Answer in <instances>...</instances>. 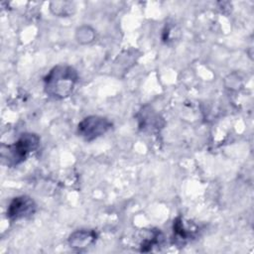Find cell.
<instances>
[{"label": "cell", "instance_id": "cell-5", "mask_svg": "<svg viewBox=\"0 0 254 254\" xmlns=\"http://www.w3.org/2000/svg\"><path fill=\"white\" fill-rule=\"evenodd\" d=\"M97 233L92 229H78L73 231L68 237V245L77 250L87 248L95 243Z\"/></svg>", "mask_w": 254, "mask_h": 254}, {"label": "cell", "instance_id": "cell-4", "mask_svg": "<svg viewBox=\"0 0 254 254\" xmlns=\"http://www.w3.org/2000/svg\"><path fill=\"white\" fill-rule=\"evenodd\" d=\"M37 211L36 201L29 195L23 194L14 197L7 208V218L12 221L26 219L35 214Z\"/></svg>", "mask_w": 254, "mask_h": 254}, {"label": "cell", "instance_id": "cell-3", "mask_svg": "<svg viewBox=\"0 0 254 254\" xmlns=\"http://www.w3.org/2000/svg\"><path fill=\"white\" fill-rule=\"evenodd\" d=\"M112 126V122L106 117L89 115L78 123L77 134L85 141L90 142L107 133Z\"/></svg>", "mask_w": 254, "mask_h": 254}, {"label": "cell", "instance_id": "cell-6", "mask_svg": "<svg viewBox=\"0 0 254 254\" xmlns=\"http://www.w3.org/2000/svg\"><path fill=\"white\" fill-rule=\"evenodd\" d=\"M173 232H174V243L179 245H184L187 241L191 239L194 236V230H191L188 227L184 218L178 216L173 223Z\"/></svg>", "mask_w": 254, "mask_h": 254}, {"label": "cell", "instance_id": "cell-9", "mask_svg": "<svg viewBox=\"0 0 254 254\" xmlns=\"http://www.w3.org/2000/svg\"><path fill=\"white\" fill-rule=\"evenodd\" d=\"M151 236L143 240L141 243V252H149L151 251L154 247L160 246L164 242V235L163 233L158 230V229H153L150 230Z\"/></svg>", "mask_w": 254, "mask_h": 254}, {"label": "cell", "instance_id": "cell-7", "mask_svg": "<svg viewBox=\"0 0 254 254\" xmlns=\"http://www.w3.org/2000/svg\"><path fill=\"white\" fill-rule=\"evenodd\" d=\"M138 121L139 127L145 131L150 128H158L160 126L161 119L159 118V115L154 113L151 109L146 110V108H143L138 115Z\"/></svg>", "mask_w": 254, "mask_h": 254}, {"label": "cell", "instance_id": "cell-10", "mask_svg": "<svg viewBox=\"0 0 254 254\" xmlns=\"http://www.w3.org/2000/svg\"><path fill=\"white\" fill-rule=\"evenodd\" d=\"M94 30L89 26H81L76 30V39L81 44H88L94 40Z\"/></svg>", "mask_w": 254, "mask_h": 254}, {"label": "cell", "instance_id": "cell-1", "mask_svg": "<svg viewBox=\"0 0 254 254\" xmlns=\"http://www.w3.org/2000/svg\"><path fill=\"white\" fill-rule=\"evenodd\" d=\"M78 81V73L70 65L58 64L44 77V90L54 99L68 97Z\"/></svg>", "mask_w": 254, "mask_h": 254}, {"label": "cell", "instance_id": "cell-2", "mask_svg": "<svg viewBox=\"0 0 254 254\" xmlns=\"http://www.w3.org/2000/svg\"><path fill=\"white\" fill-rule=\"evenodd\" d=\"M40 141V136L35 133H23L13 144L2 146V159L8 166H18L39 148Z\"/></svg>", "mask_w": 254, "mask_h": 254}, {"label": "cell", "instance_id": "cell-8", "mask_svg": "<svg viewBox=\"0 0 254 254\" xmlns=\"http://www.w3.org/2000/svg\"><path fill=\"white\" fill-rule=\"evenodd\" d=\"M50 10L54 15L67 17L74 13L75 5L70 1H54L50 4Z\"/></svg>", "mask_w": 254, "mask_h": 254}]
</instances>
